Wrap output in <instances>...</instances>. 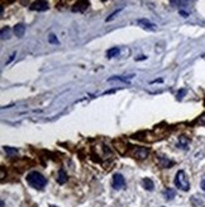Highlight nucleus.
Instances as JSON below:
<instances>
[{
    "instance_id": "obj_1",
    "label": "nucleus",
    "mask_w": 205,
    "mask_h": 207,
    "mask_svg": "<svg viewBox=\"0 0 205 207\" xmlns=\"http://www.w3.org/2000/svg\"><path fill=\"white\" fill-rule=\"evenodd\" d=\"M27 182L29 183L33 188H36V189H43L47 184V179L38 172H31L28 174Z\"/></svg>"
},
{
    "instance_id": "obj_2",
    "label": "nucleus",
    "mask_w": 205,
    "mask_h": 207,
    "mask_svg": "<svg viewBox=\"0 0 205 207\" xmlns=\"http://www.w3.org/2000/svg\"><path fill=\"white\" fill-rule=\"evenodd\" d=\"M175 186L177 188H180V189L185 191V192L190 189V183H189V179L186 178V174H185L184 170H179L177 174H176Z\"/></svg>"
},
{
    "instance_id": "obj_3",
    "label": "nucleus",
    "mask_w": 205,
    "mask_h": 207,
    "mask_svg": "<svg viewBox=\"0 0 205 207\" xmlns=\"http://www.w3.org/2000/svg\"><path fill=\"white\" fill-rule=\"evenodd\" d=\"M125 186V181H124V177L122 174H114L113 177V188L115 189H120V188H124Z\"/></svg>"
},
{
    "instance_id": "obj_4",
    "label": "nucleus",
    "mask_w": 205,
    "mask_h": 207,
    "mask_svg": "<svg viewBox=\"0 0 205 207\" xmlns=\"http://www.w3.org/2000/svg\"><path fill=\"white\" fill-rule=\"evenodd\" d=\"M147 155H148V151L143 148H133V153H132V156L134 159H144Z\"/></svg>"
},
{
    "instance_id": "obj_5",
    "label": "nucleus",
    "mask_w": 205,
    "mask_h": 207,
    "mask_svg": "<svg viewBox=\"0 0 205 207\" xmlns=\"http://www.w3.org/2000/svg\"><path fill=\"white\" fill-rule=\"evenodd\" d=\"M48 9V3L47 1H36L31 5V10L34 12H45Z\"/></svg>"
},
{
    "instance_id": "obj_6",
    "label": "nucleus",
    "mask_w": 205,
    "mask_h": 207,
    "mask_svg": "<svg viewBox=\"0 0 205 207\" xmlns=\"http://www.w3.org/2000/svg\"><path fill=\"white\" fill-rule=\"evenodd\" d=\"M88 7H89V3L88 1H77L72 7V10L74 12H84Z\"/></svg>"
},
{
    "instance_id": "obj_7",
    "label": "nucleus",
    "mask_w": 205,
    "mask_h": 207,
    "mask_svg": "<svg viewBox=\"0 0 205 207\" xmlns=\"http://www.w3.org/2000/svg\"><path fill=\"white\" fill-rule=\"evenodd\" d=\"M24 32H26V26L22 24V23H19L14 27V33H15L17 37H23L24 36Z\"/></svg>"
},
{
    "instance_id": "obj_8",
    "label": "nucleus",
    "mask_w": 205,
    "mask_h": 207,
    "mask_svg": "<svg viewBox=\"0 0 205 207\" xmlns=\"http://www.w3.org/2000/svg\"><path fill=\"white\" fill-rule=\"evenodd\" d=\"M138 24L142 26L143 28H146V29H155V24L147 19H139L138 21Z\"/></svg>"
},
{
    "instance_id": "obj_9",
    "label": "nucleus",
    "mask_w": 205,
    "mask_h": 207,
    "mask_svg": "<svg viewBox=\"0 0 205 207\" xmlns=\"http://www.w3.org/2000/svg\"><path fill=\"white\" fill-rule=\"evenodd\" d=\"M67 181V174L65 173L63 169H60L58 170V177H57V182L60 183V184H63Z\"/></svg>"
},
{
    "instance_id": "obj_10",
    "label": "nucleus",
    "mask_w": 205,
    "mask_h": 207,
    "mask_svg": "<svg viewBox=\"0 0 205 207\" xmlns=\"http://www.w3.org/2000/svg\"><path fill=\"white\" fill-rule=\"evenodd\" d=\"M142 184L147 191H153V188H155L153 182H152V179H150V178H144L143 182H142Z\"/></svg>"
},
{
    "instance_id": "obj_11",
    "label": "nucleus",
    "mask_w": 205,
    "mask_h": 207,
    "mask_svg": "<svg viewBox=\"0 0 205 207\" xmlns=\"http://www.w3.org/2000/svg\"><path fill=\"white\" fill-rule=\"evenodd\" d=\"M163 195H165V198H166V200H172L176 193H175V191H174V189L169 188V189H166V191L163 192Z\"/></svg>"
},
{
    "instance_id": "obj_12",
    "label": "nucleus",
    "mask_w": 205,
    "mask_h": 207,
    "mask_svg": "<svg viewBox=\"0 0 205 207\" xmlns=\"http://www.w3.org/2000/svg\"><path fill=\"white\" fill-rule=\"evenodd\" d=\"M118 54H119V48L118 47H113V48H110L107 52V56L108 57H114V56H117Z\"/></svg>"
},
{
    "instance_id": "obj_13",
    "label": "nucleus",
    "mask_w": 205,
    "mask_h": 207,
    "mask_svg": "<svg viewBox=\"0 0 205 207\" xmlns=\"http://www.w3.org/2000/svg\"><path fill=\"white\" fill-rule=\"evenodd\" d=\"M172 161H170L167 160V159H165V158H161V167L162 168H169L170 165H172Z\"/></svg>"
},
{
    "instance_id": "obj_14",
    "label": "nucleus",
    "mask_w": 205,
    "mask_h": 207,
    "mask_svg": "<svg viewBox=\"0 0 205 207\" xmlns=\"http://www.w3.org/2000/svg\"><path fill=\"white\" fill-rule=\"evenodd\" d=\"M4 150H5V153L8 155H14V154H17L18 153V149L15 148H9V146H5L4 148Z\"/></svg>"
},
{
    "instance_id": "obj_15",
    "label": "nucleus",
    "mask_w": 205,
    "mask_h": 207,
    "mask_svg": "<svg viewBox=\"0 0 205 207\" xmlns=\"http://www.w3.org/2000/svg\"><path fill=\"white\" fill-rule=\"evenodd\" d=\"M48 41L51 42V43H55V45L58 43V40H57V37L55 34H50L48 36Z\"/></svg>"
},
{
    "instance_id": "obj_16",
    "label": "nucleus",
    "mask_w": 205,
    "mask_h": 207,
    "mask_svg": "<svg viewBox=\"0 0 205 207\" xmlns=\"http://www.w3.org/2000/svg\"><path fill=\"white\" fill-rule=\"evenodd\" d=\"M186 94V89H181V90L177 93V99L180 101V99H182V97Z\"/></svg>"
},
{
    "instance_id": "obj_17",
    "label": "nucleus",
    "mask_w": 205,
    "mask_h": 207,
    "mask_svg": "<svg viewBox=\"0 0 205 207\" xmlns=\"http://www.w3.org/2000/svg\"><path fill=\"white\" fill-rule=\"evenodd\" d=\"M198 122H199V123H201V125L205 126V115H203L201 117H200V118L198 120Z\"/></svg>"
},
{
    "instance_id": "obj_18",
    "label": "nucleus",
    "mask_w": 205,
    "mask_h": 207,
    "mask_svg": "<svg viewBox=\"0 0 205 207\" xmlns=\"http://www.w3.org/2000/svg\"><path fill=\"white\" fill-rule=\"evenodd\" d=\"M200 187H201V189L205 192V177L201 179V183H200Z\"/></svg>"
},
{
    "instance_id": "obj_19",
    "label": "nucleus",
    "mask_w": 205,
    "mask_h": 207,
    "mask_svg": "<svg viewBox=\"0 0 205 207\" xmlns=\"http://www.w3.org/2000/svg\"><path fill=\"white\" fill-rule=\"evenodd\" d=\"M180 142H181V144H182V145H184V146H186V140H185L184 137H181V139H180Z\"/></svg>"
},
{
    "instance_id": "obj_20",
    "label": "nucleus",
    "mask_w": 205,
    "mask_h": 207,
    "mask_svg": "<svg viewBox=\"0 0 205 207\" xmlns=\"http://www.w3.org/2000/svg\"><path fill=\"white\" fill-rule=\"evenodd\" d=\"M180 14H181L182 17H187V15H189V14H187L186 12H180Z\"/></svg>"
},
{
    "instance_id": "obj_21",
    "label": "nucleus",
    "mask_w": 205,
    "mask_h": 207,
    "mask_svg": "<svg viewBox=\"0 0 205 207\" xmlns=\"http://www.w3.org/2000/svg\"><path fill=\"white\" fill-rule=\"evenodd\" d=\"M1 207H4V202L3 201H1Z\"/></svg>"
},
{
    "instance_id": "obj_22",
    "label": "nucleus",
    "mask_w": 205,
    "mask_h": 207,
    "mask_svg": "<svg viewBox=\"0 0 205 207\" xmlns=\"http://www.w3.org/2000/svg\"><path fill=\"white\" fill-rule=\"evenodd\" d=\"M50 207H57V206H53V205H52V206H50Z\"/></svg>"
}]
</instances>
